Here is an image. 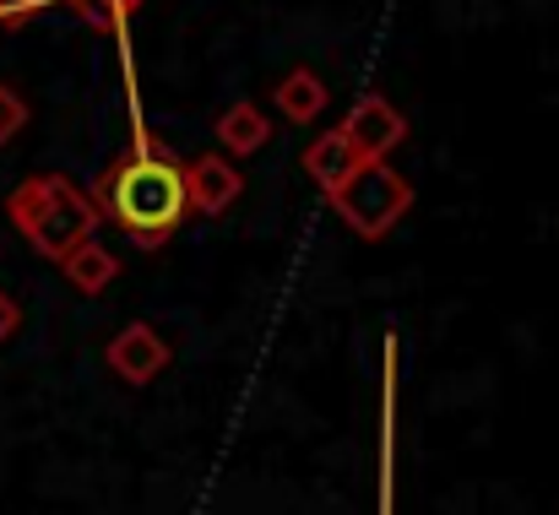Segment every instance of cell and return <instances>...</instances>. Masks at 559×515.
Instances as JSON below:
<instances>
[{
    "label": "cell",
    "mask_w": 559,
    "mask_h": 515,
    "mask_svg": "<svg viewBox=\"0 0 559 515\" xmlns=\"http://www.w3.org/2000/svg\"><path fill=\"white\" fill-rule=\"evenodd\" d=\"M22 131H27V98H22L11 82H0V147L16 142Z\"/></svg>",
    "instance_id": "7c38bea8"
},
{
    "label": "cell",
    "mask_w": 559,
    "mask_h": 515,
    "mask_svg": "<svg viewBox=\"0 0 559 515\" xmlns=\"http://www.w3.org/2000/svg\"><path fill=\"white\" fill-rule=\"evenodd\" d=\"M239 195H245V173L234 169V158L201 153L186 164V206L195 217H223Z\"/></svg>",
    "instance_id": "8992f818"
},
{
    "label": "cell",
    "mask_w": 559,
    "mask_h": 515,
    "mask_svg": "<svg viewBox=\"0 0 559 515\" xmlns=\"http://www.w3.org/2000/svg\"><path fill=\"white\" fill-rule=\"evenodd\" d=\"M38 5H44V0H0V27H11V33L27 27V22L38 16Z\"/></svg>",
    "instance_id": "4fadbf2b"
},
{
    "label": "cell",
    "mask_w": 559,
    "mask_h": 515,
    "mask_svg": "<svg viewBox=\"0 0 559 515\" xmlns=\"http://www.w3.org/2000/svg\"><path fill=\"white\" fill-rule=\"evenodd\" d=\"M66 5H71V16H82L87 27H98V33H120L126 16H136L147 0H66Z\"/></svg>",
    "instance_id": "8fae6325"
},
{
    "label": "cell",
    "mask_w": 559,
    "mask_h": 515,
    "mask_svg": "<svg viewBox=\"0 0 559 515\" xmlns=\"http://www.w3.org/2000/svg\"><path fill=\"white\" fill-rule=\"evenodd\" d=\"M104 358H109V369H115L126 385H153V380L169 369L175 347L164 343V332H158V326L131 321V326H120V332H115V343L104 347Z\"/></svg>",
    "instance_id": "5b68a950"
},
{
    "label": "cell",
    "mask_w": 559,
    "mask_h": 515,
    "mask_svg": "<svg viewBox=\"0 0 559 515\" xmlns=\"http://www.w3.org/2000/svg\"><path fill=\"white\" fill-rule=\"evenodd\" d=\"M326 82L310 71V65H294L277 87H272V104H277V115L283 120H294V125H310V120H321V109H326Z\"/></svg>",
    "instance_id": "9c48e42d"
},
{
    "label": "cell",
    "mask_w": 559,
    "mask_h": 515,
    "mask_svg": "<svg viewBox=\"0 0 559 515\" xmlns=\"http://www.w3.org/2000/svg\"><path fill=\"white\" fill-rule=\"evenodd\" d=\"M5 217L11 228L44 255V261H66L82 239L98 233V206L87 190H76L66 173H27L11 195H5Z\"/></svg>",
    "instance_id": "7a4b0ae2"
},
{
    "label": "cell",
    "mask_w": 559,
    "mask_h": 515,
    "mask_svg": "<svg viewBox=\"0 0 559 515\" xmlns=\"http://www.w3.org/2000/svg\"><path fill=\"white\" fill-rule=\"evenodd\" d=\"M326 201L337 206V217H343L359 239H385V233L407 217L413 184H407V173H396L380 158V164H359Z\"/></svg>",
    "instance_id": "3957f363"
},
{
    "label": "cell",
    "mask_w": 559,
    "mask_h": 515,
    "mask_svg": "<svg viewBox=\"0 0 559 515\" xmlns=\"http://www.w3.org/2000/svg\"><path fill=\"white\" fill-rule=\"evenodd\" d=\"M359 164H365V158L354 153V142H348L343 131H321V136L305 147V173H310V179H316V190H326V195L359 169Z\"/></svg>",
    "instance_id": "ba28073f"
},
{
    "label": "cell",
    "mask_w": 559,
    "mask_h": 515,
    "mask_svg": "<svg viewBox=\"0 0 559 515\" xmlns=\"http://www.w3.org/2000/svg\"><path fill=\"white\" fill-rule=\"evenodd\" d=\"M337 131L354 142V153H359L365 164L391 158V153L407 142V120H402V109H396L391 98H380V93H365V98L348 109V120H343Z\"/></svg>",
    "instance_id": "277c9868"
},
{
    "label": "cell",
    "mask_w": 559,
    "mask_h": 515,
    "mask_svg": "<svg viewBox=\"0 0 559 515\" xmlns=\"http://www.w3.org/2000/svg\"><path fill=\"white\" fill-rule=\"evenodd\" d=\"M93 206L104 223H115L131 244L142 250H164L180 223L190 217L186 206V164L158 142V136H131V147L98 173L93 184Z\"/></svg>",
    "instance_id": "6da1fadb"
},
{
    "label": "cell",
    "mask_w": 559,
    "mask_h": 515,
    "mask_svg": "<svg viewBox=\"0 0 559 515\" xmlns=\"http://www.w3.org/2000/svg\"><path fill=\"white\" fill-rule=\"evenodd\" d=\"M212 136H217L223 158H250V153H261V147L272 142V120L261 115V104L245 98V104H228V109L217 115Z\"/></svg>",
    "instance_id": "52a82bcc"
},
{
    "label": "cell",
    "mask_w": 559,
    "mask_h": 515,
    "mask_svg": "<svg viewBox=\"0 0 559 515\" xmlns=\"http://www.w3.org/2000/svg\"><path fill=\"white\" fill-rule=\"evenodd\" d=\"M16 326H22V304H16V299H11V294L0 288V343H5V337H11Z\"/></svg>",
    "instance_id": "5bb4252c"
},
{
    "label": "cell",
    "mask_w": 559,
    "mask_h": 515,
    "mask_svg": "<svg viewBox=\"0 0 559 515\" xmlns=\"http://www.w3.org/2000/svg\"><path fill=\"white\" fill-rule=\"evenodd\" d=\"M60 272H66V283H71L76 294H104V288L120 277V261H115L98 239H82V244L60 261Z\"/></svg>",
    "instance_id": "30bf717a"
}]
</instances>
